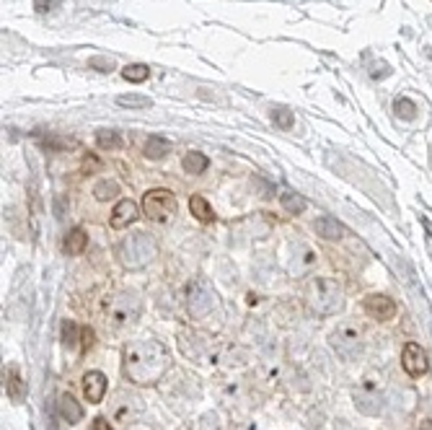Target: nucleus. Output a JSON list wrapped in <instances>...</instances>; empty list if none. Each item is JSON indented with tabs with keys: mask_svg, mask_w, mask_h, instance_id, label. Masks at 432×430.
Returning a JSON list of instances; mask_svg holds the SVG:
<instances>
[{
	"mask_svg": "<svg viewBox=\"0 0 432 430\" xmlns=\"http://www.w3.org/2000/svg\"><path fill=\"white\" fill-rule=\"evenodd\" d=\"M122 368L127 381H133L137 387H148V384H158L171 368V355H168L166 345L158 340H135L124 347L122 352Z\"/></svg>",
	"mask_w": 432,
	"mask_h": 430,
	"instance_id": "f257e3e1",
	"label": "nucleus"
},
{
	"mask_svg": "<svg viewBox=\"0 0 432 430\" xmlns=\"http://www.w3.org/2000/svg\"><path fill=\"white\" fill-rule=\"evenodd\" d=\"M303 299H306V306H308L311 314L316 316H334L344 306L342 288L334 280H329V278H313L306 285Z\"/></svg>",
	"mask_w": 432,
	"mask_h": 430,
	"instance_id": "f03ea898",
	"label": "nucleus"
},
{
	"mask_svg": "<svg viewBox=\"0 0 432 430\" xmlns=\"http://www.w3.org/2000/svg\"><path fill=\"white\" fill-rule=\"evenodd\" d=\"M158 252V246L156 241L148 236V234H133V236H127L122 244L117 246V257H119V262L124 267H130V270H140L145 264L156 257Z\"/></svg>",
	"mask_w": 432,
	"mask_h": 430,
	"instance_id": "7ed1b4c3",
	"label": "nucleus"
},
{
	"mask_svg": "<svg viewBox=\"0 0 432 430\" xmlns=\"http://www.w3.org/2000/svg\"><path fill=\"white\" fill-rule=\"evenodd\" d=\"M140 308L142 303L137 299V293H133V290H119L106 303V316H109V322L114 327H127L133 324V322H137Z\"/></svg>",
	"mask_w": 432,
	"mask_h": 430,
	"instance_id": "20e7f679",
	"label": "nucleus"
},
{
	"mask_svg": "<svg viewBox=\"0 0 432 430\" xmlns=\"http://www.w3.org/2000/svg\"><path fill=\"white\" fill-rule=\"evenodd\" d=\"M215 306H218V293H215V288H212L204 278H197V280L189 285V299H186L189 314H192L194 319H207Z\"/></svg>",
	"mask_w": 432,
	"mask_h": 430,
	"instance_id": "39448f33",
	"label": "nucleus"
},
{
	"mask_svg": "<svg viewBox=\"0 0 432 430\" xmlns=\"http://www.w3.org/2000/svg\"><path fill=\"white\" fill-rule=\"evenodd\" d=\"M142 213L156 223H166L177 215V197L168 189H148L142 197Z\"/></svg>",
	"mask_w": 432,
	"mask_h": 430,
	"instance_id": "423d86ee",
	"label": "nucleus"
},
{
	"mask_svg": "<svg viewBox=\"0 0 432 430\" xmlns=\"http://www.w3.org/2000/svg\"><path fill=\"white\" fill-rule=\"evenodd\" d=\"M332 347H334L344 360H355L362 352V343H360V329L355 324H339L332 332Z\"/></svg>",
	"mask_w": 432,
	"mask_h": 430,
	"instance_id": "0eeeda50",
	"label": "nucleus"
},
{
	"mask_svg": "<svg viewBox=\"0 0 432 430\" xmlns=\"http://www.w3.org/2000/svg\"><path fill=\"white\" fill-rule=\"evenodd\" d=\"M401 366H404V371L412 378H419L430 371V358H427V352L417 343H406L404 352H401Z\"/></svg>",
	"mask_w": 432,
	"mask_h": 430,
	"instance_id": "6e6552de",
	"label": "nucleus"
},
{
	"mask_svg": "<svg viewBox=\"0 0 432 430\" xmlns=\"http://www.w3.org/2000/svg\"><path fill=\"white\" fill-rule=\"evenodd\" d=\"M362 306H365V314L371 316V319H375V322H388V319L396 316V303L388 299V296H383V293L368 296Z\"/></svg>",
	"mask_w": 432,
	"mask_h": 430,
	"instance_id": "1a4fd4ad",
	"label": "nucleus"
},
{
	"mask_svg": "<svg viewBox=\"0 0 432 430\" xmlns=\"http://www.w3.org/2000/svg\"><path fill=\"white\" fill-rule=\"evenodd\" d=\"M106 389H109V378L101 373V371H89L83 376V394L91 404H98L104 399Z\"/></svg>",
	"mask_w": 432,
	"mask_h": 430,
	"instance_id": "9d476101",
	"label": "nucleus"
},
{
	"mask_svg": "<svg viewBox=\"0 0 432 430\" xmlns=\"http://www.w3.org/2000/svg\"><path fill=\"white\" fill-rule=\"evenodd\" d=\"M140 218V208L135 205L133 200H119L114 205V210H112V229H127V226H133L135 220Z\"/></svg>",
	"mask_w": 432,
	"mask_h": 430,
	"instance_id": "9b49d317",
	"label": "nucleus"
},
{
	"mask_svg": "<svg viewBox=\"0 0 432 430\" xmlns=\"http://www.w3.org/2000/svg\"><path fill=\"white\" fill-rule=\"evenodd\" d=\"M313 229H316L318 236L329 238V241H339V238L347 236V229H344L336 218H332V215H321V218H316Z\"/></svg>",
	"mask_w": 432,
	"mask_h": 430,
	"instance_id": "f8f14e48",
	"label": "nucleus"
},
{
	"mask_svg": "<svg viewBox=\"0 0 432 430\" xmlns=\"http://www.w3.org/2000/svg\"><path fill=\"white\" fill-rule=\"evenodd\" d=\"M57 413H60L62 420L70 422V425L83 420V407L75 402L73 394H60V399H57Z\"/></svg>",
	"mask_w": 432,
	"mask_h": 430,
	"instance_id": "ddd939ff",
	"label": "nucleus"
},
{
	"mask_svg": "<svg viewBox=\"0 0 432 430\" xmlns=\"http://www.w3.org/2000/svg\"><path fill=\"white\" fill-rule=\"evenodd\" d=\"M189 210H192V215L200 220V223H212V220H215L212 205L204 200L202 194H192V200H189Z\"/></svg>",
	"mask_w": 432,
	"mask_h": 430,
	"instance_id": "4468645a",
	"label": "nucleus"
},
{
	"mask_svg": "<svg viewBox=\"0 0 432 430\" xmlns=\"http://www.w3.org/2000/svg\"><path fill=\"white\" fill-rule=\"evenodd\" d=\"M6 392H8L10 402H24L27 399V381L18 376V371H8V376H6Z\"/></svg>",
	"mask_w": 432,
	"mask_h": 430,
	"instance_id": "2eb2a0df",
	"label": "nucleus"
},
{
	"mask_svg": "<svg viewBox=\"0 0 432 430\" xmlns=\"http://www.w3.org/2000/svg\"><path fill=\"white\" fill-rule=\"evenodd\" d=\"M86 246H89V234L83 229H73L70 234H68V238H65V252L73 257L83 255Z\"/></svg>",
	"mask_w": 432,
	"mask_h": 430,
	"instance_id": "dca6fc26",
	"label": "nucleus"
},
{
	"mask_svg": "<svg viewBox=\"0 0 432 430\" xmlns=\"http://www.w3.org/2000/svg\"><path fill=\"white\" fill-rule=\"evenodd\" d=\"M181 166H184L186 174H204L207 166H210V158L200 153V150H192V153H186L184 161H181Z\"/></svg>",
	"mask_w": 432,
	"mask_h": 430,
	"instance_id": "f3484780",
	"label": "nucleus"
},
{
	"mask_svg": "<svg viewBox=\"0 0 432 430\" xmlns=\"http://www.w3.org/2000/svg\"><path fill=\"white\" fill-rule=\"evenodd\" d=\"M168 150H171V143L163 135H150V141L145 143V158H150V161H161Z\"/></svg>",
	"mask_w": 432,
	"mask_h": 430,
	"instance_id": "a211bd4d",
	"label": "nucleus"
},
{
	"mask_svg": "<svg viewBox=\"0 0 432 430\" xmlns=\"http://www.w3.org/2000/svg\"><path fill=\"white\" fill-rule=\"evenodd\" d=\"M280 202H283V208L292 215H300V213L308 208V202L303 194H295V192H283L280 194Z\"/></svg>",
	"mask_w": 432,
	"mask_h": 430,
	"instance_id": "6ab92c4d",
	"label": "nucleus"
},
{
	"mask_svg": "<svg viewBox=\"0 0 432 430\" xmlns=\"http://www.w3.org/2000/svg\"><path fill=\"white\" fill-rule=\"evenodd\" d=\"M122 78L127 83H145L150 78V68L148 65H142V62H133V65H127L122 71Z\"/></svg>",
	"mask_w": 432,
	"mask_h": 430,
	"instance_id": "aec40b11",
	"label": "nucleus"
},
{
	"mask_svg": "<svg viewBox=\"0 0 432 430\" xmlns=\"http://www.w3.org/2000/svg\"><path fill=\"white\" fill-rule=\"evenodd\" d=\"M117 104L124 106V109H148V106H153V99L140 96V94H124V96L117 99Z\"/></svg>",
	"mask_w": 432,
	"mask_h": 430,
	"instance_id": "412c9836",
	"label": "nucleus"
},
{
	"mask_svg": "<svg viewBox=\"0 0 432 430\" xmlns=\"http://www.w3.org/2000/svg\"><path fill=\"white\" fill-rule=\"evenodd\" d=\"M96 143H98V148L109 150V148H119V145H122V138H119V132H114V130H101L96 135Z\"/></svg>",
	"mask_w": 432,
	"mask_h": 430,
	"instance_id": "4be33fe9",
	"label": "nucleus"
},
{
	"mask_svg": "<svg viewBox=\"0 0 432 430\" xmlns=\"http://www.w3.org/2000/svg\"><path fill=\"white\" fill-rule=\"evenodd\" d=\"M94 194H96V200H114L119 194V187H117V182H98L94 187Z\"/></svg>",
	"mask_w": 432,
	"mask_h": 430,
	"instance_id": "5701e85b",
	"label": "nucleus"
},
{
	"mask_svg": "<svg viewBox=\"0 0 432 430\" xmlns=\"http://www.w3.org/2000/svg\"><path fill=\"white\" fill-rule=\"evenodd\" d=\"M272 120H274V124H277V127H283V130H292V124H295L292 112H288V109H283V106L272 109Z\"/></svg>",
	"mask_w": 432,
	"mask_h": 430,
	"instance_id": "b1692460",
	"label": "nucleus"
},
{
	"mask_svg": "<svg viewBox=\"0 0 432 430\" xmlns=\"http://www.w3.org/2000/svg\"><path fill=\"white\" fill-rule=\"evenodd\" d=\"M78 334H80V327L75 324V322H70V319H65V322H62V340H65L68 347L78 343Z\"/></svg>",
	"mask_w": 432,
	"mask_h": 430,
	"instance_id": "393cba45",
	"label": "nucleus"
},
{
	"mask_svg": "<svg viewBox=\"0 0 432 430\" xmlns=\"http://www.w3.org/2000/svg\"><path fill=\"white\" fill-rule=\"evenodd\" d=\"M89 68H94V71H101V73H112V71H114V60H112V57H91Z\"/></svg>",
	"mask_w": 432,
	"mask_h": 430,
	"instance_id": "a878e982",
	"label": "nucleus"
},
{
	"mask_svg": "<svg viewBox=\"0 0 432 430\" xmlns=\"http://www.w3.org/2000/svg\"><path fill=\"white\" fill-rule=\"evenodd\" d=\"M396 112L404 120H412L415 117V112H417V106H415V101H409V99H399L396 101Z\"/></svg>",
	"mask_w": 432,
	"mask_h": 430,
	"instance_id": "bb28decb",
	"label": "nucleus"
},
{
	"mask_svg": "<svg viewBox=\"0 0 432 430\" xmlns=\"http://www.w3.org/2000/svg\"><path fill=\"white\" fill-rule=\"evenodd\" d=\"M94 340H96V334L91 327H80V345H83V350H91L94 347Z\"/></svg>",
	"mask_w": 432,
	"mask_h": 430,
	"instance_id": "cd10ccee",
	"label": "nucleus"
},
{
	"mask_svg": "<svg viewBox=\"0 0 432 430\" xmlns=\"http://www.w3.org/2000/svg\"><path fill=\"white\" fill-rule=\"evenodd\" d=\"M62 0H36V10H52V6H60Z\"/></svg>",
	"mask_w": 432,
	"mask_h": 430,
	"instance_id": "c85d7f7f",
	"label": "nucleus"
},
{
	"mask_svg": "<svg viewBox=\"0 0 432 430\" xmlns=\"http://www.w3.org/2000/svg\"><path fill=\"white\" fill-rule=\"evenodd\" d=\"M94 430H114V428L109 425L106 417H96V420H94Z\"/></svg>",
	"mask_w": 432,
	"mask_h": 430,
	"instance_id": "c756f323",
	"label": "nucleus"
},
{
	"mask_svg": "<svg viewBox=\"0 0 432 430\" xmlns=\"http://www.w3.org/2000/svg\"><path fill=\"white\" fill-rule=\"evenodd\" d=\"M419 430H432V420H424L422 428H419Z\"/></svg>",
	"mask_w": 432,
	"mask_h": 430,
	"instance_id": "7c9ffc66",
	"label": "nucleus"
}]
</instances>
